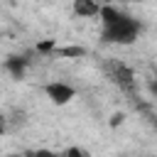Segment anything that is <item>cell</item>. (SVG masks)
<instances>
[{"mask_svg":"<svg viewBox=\"0 0 157 157\" xmlns=\"http://www.w3.org/2000/svg\"><path fill=\"white\" fill-rule=\"evenodd\" d=\"M2 132H5V118L0 115V135H2Z\"/></svg>","mask_w":157,"mask_h":157,"instance_id":"30bf717a","label":"cell"},{"mask_svg":"<svg viewBox=\"0 0 157 157\" xmlns=\"http://www.w3.org/2000/svg\"><path fill=\"white\" fill-rule=\"evenodd\" d=\"M54 54H59V56H74V59H78V56H83V54H86V49H83V47H54Z\"/></svg>","mask_w":157,"mask_h":157,"instance_id":"8992f818","label":"cell"},{"mask_svg":"<svg viewBox=\"0 0 157 157\" xmlns=\"http://www.w3.org/2000/svg\"><path fill=\"white\" fill-rule=\"evenodd\" d=\"M64 155H66V157H88V152H86L83 147H69Z\"/></svg>","mask_w":157,"mask_h":157,"instance_id":"ba28073f","label":"cell"},{"mask_svg":"<svg viewBox=\"0 0 157 157\" xmlns=\"http://www.w3.org/2000/svg\"><path fill=\"white\" fill-rule=\"evenodd\" d=\"M96 2H101V5H110V2H120V0H96Z\"/></svg>","mask_w":157,"mask_h":157,"instance_id":"8fae6325","label":"cell"},{"mask_svg":"<svg viewBox=\"0 0 157 157\" xmlns=\"http://www.w3.org/2000/svg\"><path fill=\"white\" fill-rule=\"evenodd\" d=\"M123 120H125V115H123V113H113V115H110V125H113V128H115V125H120Z\"/></svg>","mask_w":157,"mask_h":157,"instance_id":"9c48e42d","label":"cell"},{"mask_svg":"<svg viewBox=\"0 0 157 157\" xmlns=\"http://www.w3.org/2000/svg\"><path fill=\"white\" fill-rule=\"evenodd\" d=\"M44 93H47V98H49L52 103H56V105H64V103H69V101L76 96V91H74L69 83H61V81L47 83V86H44Z\"/></svg>","mask_w":157,"mask_h":157,"instance_id":"7a4b0ae2","label":"cell"},{"mask_svg":"<svg viewBox=\"0 0 157 157\" xmlns=\"http://www.w3.org/2000/svg\"><path fill=\"white\" fill-rule=\"evenodd\" d=\"M74 12L78 17H96L101 12V2H96V0H74Z\"/></svg>","mask_w":157,"mask_h":157,"instance_id":"3957f363","label":"cell"},{"mask_svg":"<svg viewBox=\"0 0 157 157\" xmlns=\"http://www.w3.org/2000/svg\"><path fill=\"white\" fill-rule=\"evenodd\" d=\"M54 47H56V44H54L52 39H47V42H39V44H37V52H39V54H54Z\"/></svg>","mask_w":157,"mask_h":157,"instance_id":"52a82bcc","label":"cell"},{"mask_svg":"<svg viewBox=\"0 0 157 157\" xmlns=\"http://www.w3.org/2000/svg\"><path fill=\"white\" fill-rule=\"evenodd\" d=\"M113 76H115L118 86H123L125 91H130V88L135 86V81H132V71H130L128 66H123V64H113Z\"/></svg>","mask_w":157,"mask_h":157,"instance_id":"277c9868","label":"cell"},{"mask_svg":"<svg viewBox=\"0 0 157 157\" xmlns=\"http://www.w3.org/2000/svg\"><path fill=\"white\" fill-rule=\"evenodd\" d=\"M5 69H7L15 78H22L25 71H27V59H25V56H7V59H5Z\"/></svg>","mask_w":157,"mask_h":157,"instance_id":"5b68a950","label":"cell"},{"mask_svg":"<svg viewBox=\"0 0 157 157\" xmlns=\"http://www.w3.org/2000/svg\"><path fill=\"white\" fill-rule=\"evenodd\" d=\"M101 39L105 44H132L142 29L140 20L115 10L113 5H101Z\"/></svg>","mask_w":157,"mask_h":157,"instance_id":"6da1fadb","label":"cell"}]
</instances>
